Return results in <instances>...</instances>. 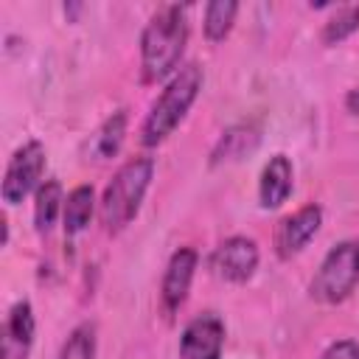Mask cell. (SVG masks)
<instances>
[{
	"instance_id": "9a60e30c",
	"label": "cell",
	"mask_w": 359,
	"mask_h": 359,
	"mask_svg": "<svg viewBox=\"0 0 359 359\" xmlns=\"http://www.w3.org/2000/svg\"><path fill=\"white\" fill-rule=\"evenodd\" d=\"M236 14H238V3L233 0H213L205 6V36L210 42H222L233 22H236Z\"/></svg>"
},
{
	"instance_id": "ac0fdd59",
	"label": "cell",
	"mask_w": 359,
	"mask_h": 359,
	"mask_svg": "<svg viewBox=\"0 0 359 359\" xmlns=\"http://www.w3.org/2000/svg\"><path fill=\"white\" fill-rule=\"evenodd\" d=\"M59 359H95V331L93 325H79L65 339Z\"/></svg>"
},
{
	"instance_id": "6da1fadb",
	"label": "cell",
	"mask_w": 359,
	"mask_h": 359,
	"mask_svg": "<svg viewBox=\"0 0 359 359\" xmlns=\"http://www.w3.org/2000/svg\"><path fill=\"white\" fill-rule=\"evenodd\" d=\"M188 42V20L182 6H163L140 36V67L143 81L157 84L177 70Z\"/></svg>"
},
{
	"instance_id": "5bb4252c",
	"label": "cell",
	"mask_w": 359,
	"mask_h": 359,
	"mask_svg": "<svg viewBox=\"0 0 359 359\" xmlns=\"http://www.w3.org/2000/svg\"><path fill=\"white\" fill-rule=\"evenodd\" d=\"M62 185L56 180H48L36 188V202H34V222L39 233H48L62 210Z\"/></svg>"
},
{
	"instance_id": "277c9868",
	"label": "cell",
	"mask_w": 359,
	"mask_h": 359,
	"mask_svg": "<svg viewBox=\"0 0 359 359\" xmlns=\"http://www.w3.org/2000/svg\"><path fill=\"white\" fill-rule=\"evenodd\" d=\"M359 283V238L339 241L323 258L309 292L320 303H342Z\"/></svg>"
},
{
	"instance_id": "44dd1931",
	"label": "cell",
	"mask_w": 359,
	"mask_h": 359,
	"mask_svg": "<svg viewBox=\"0 0 359 359\" xmlns=\"http://www.w3.org/2000/svg\"><path fill=\"white\" fill-rule=\"evenodd\" d=\"M79 11H81V6H76V3L73 6H65V14H70V17H76Z\"/></svg>"
},
{
	"instance_id": "d6986e66",
	"label": "cell",
	"mask_w": 359,
	"mask_h": 359,
	"mask_svg": "<svg viewBox=\"0 0 359 359\" xmlns=\"http://www.w3.org/2000/svg\"><path fill=\"white\" fill-rule=\"evenodd\" d=\"M323 359H359V342H353V339L331 342V345L325 348Z\"/></svg>"
},
{
	"instance_id": "2e32d148",
	"label": "cell",
	"mask_w": 359,
	"mask_h": 359,
	"mask_svg": "<svg viewBox=\"0 0 359 359\" xmlns=\"http://www.w3.org/2000/svg\"><path fill=\"white\" fill-rule=\"evenodd\" d=\"M123 135H126V112L118 109L115 115H109L104 121V126L98 129L95 135V154L101 160H109L121 151V143H123Z\"/></svg>"
},
{
	"instance_id": "9c48e42d",
	"label": "cell",
	"mask_w": 359,
	"mask_h": 359,
	"mask_svg": "<svg viewBox=\"0 0 359 359\" xmlns=\"http://www.w3.org/2000/svg\"><path fill=\"white\" fill-rule=\"evenodd\" d=\"M34 342V311L31 303L20 300L11 306L6 325H3V339H0V359H28Z\"/></svg>"
},
{
	"instance_id": "3957f363",
	"label": "cell",
	"mask_w": 359,
	"mask_h": 359,
	"mask_svg": "<svg viewBox=\"0 0 359 359\" xmlns=\"http://www.w3.org/2000/svg\"><path fill=\"white\" fill-rule=\"evenodd\" d=\"M202 90V67L199 65H185L160 93V98L151 104L143 129H140V143L143 146H157L163 143L185 118L191 104L196 101Z\"/></svg>"
},
{
	"instance_id": "8fae6325",
	"label": "cell",
	"mask_w": 359,
	"mask_h": 359,
	"mask_svg": "<svg viewBox=\"0 0 359 359\" xmlns=\"http://www.w3.org/2000/svg\"><path fill=\"white\" fill-rule=\"evenodd\" d=\"M292 185H294V168H292V160H289L286 154H275V157H269V163H266L264 171H261V185H258L261 208H266V210L280 208V205L289 199Z\"/></svg>"
},
{
	"instance_id": "5b68a950",
	"label": "cell",
	"mask_w": 359,
	"mask_h": 359,
	"mask_svg": "<svg viewBox=\"0 0 359 359\" xmlns=\"http://www.w3.org/2000/svg\"><path fill=\"white\" fill-rule=\"evenodd\" d=\"M45 171V149L39 140H28L25 146H20L14 151V157L6 165V177H3V202L17 205L22 202L42 180Z\"/></svg>"
},
{
	"instance_id": "ffe728a7",
	"label": "cell",
	"mask_w": 359,
	"mask_h": 359,
	"mask_svg": "<svg viewBox=\"0 0 359 359\" xmlns=\"http://www.w3.org/2000/svg\"><path fill=\"white\" fill-rule=\"evenodd\" d=\"M345 104H348V109H351V112H356V115H359V87L348 93V98H345Z\"/></svg>"
},
{
	"instance_id": "52a82bcc",
	"label": "cell",
	"mask_w": 359,
	"mask_h": 359,
	"mask_svg": "<svg viewBox=\"0 0 359 359\" xmlns=\"http://www.w3.org/2000/svg\"><path fill=\"white\" fill-rule=\"evenodd\" d=\"M224 323L216 314L194 317L180 339V359H222Z\"/></svg>"
},
{
	"instance_id": "ba28073f",
	"label": "cell",
	"mask_w": 359,
	"mask_h": 359,
	"mask_svg": "<svg viewBox=\"0 0 359 359\" xmlns=\"http://www.w3.org/2000/svg\"><path fill=\"white\" fill-rule=\"evenodd\" d=\"M320 224H323V210H320V205H306V208H300L297 213L286 216V219L278 224V230H275V252H278L280 258L297 255V252L317 236Z\"/></svg>"
},
{
	"instance_id": "e0dca14e",
	"label": "cell",
	"mask_w": 359,
	"mask_h": 359,
	"mask_svg": "<svg viewBox=\"0 0 359 359\" xmlns=\"http://www.w3.org/2000/svg\"><path fill=\"white\" fill-rule=\"evenodd\" d=\"M356 31H359V6H345L323 25L320 39H323V45H339Z\"/></svg>"
},
{
	"instance_id": "7a4b0ae2",
	"label": "cell",
	"mask_w": 359,
	"mask_h": 359,
	"mask_svg": "<svg viewBox=\"0 0 359 359\" xmlns=\"http://www.w3.org/2000/svg\"><path fill=\"white\" fill-rule=\"evenodd\" d=\"M154 174V160L151 157H135L129 163H123L112 182L104 188L98 213H101V224L107 233H118L123 230L140 210V202L149 191Z\"/></svg>"
},
{
	"instance_id": "8992f818",
	"label": "cell",
	"mask_w": 359,
	"mask_h": 359,
	"mask_svg": "<svg viewBox=\"0 0 359 359\" xmlns=\"http://www.w3.org/2000/svg\"><path fill=\"white\" fill-rule=\"evenodd\" d=\"M210 266L219 278H224L230 283H244L247 278H252V272L258 266V247L247 236H233L213 250Z\"/></svg>"
},
{
	"instance_id": "7c38bea8",
	"label": "cell",
	"mask_w": 359,
	"mask_h": 359,
	"mask_svg": "<svg viewBox=\"0 0 359 359\" xmlns=\"http://www.w3.org/2000/svg\"><path fill=\"white\" fill-rule=\"evenodd\" d=\"M93 208H95V194L90 185H79L67 194V202H65V233L67 236H79L87 224H90V216H93Z\"/></svg>"
},
{
	"instance_id": "4fadbf2b",
	"label": "cell",
	"mask_w": 359,
	"mask_h": 359,
	"mask_svg": "<svg viewBox=\"0 0 359 359\" xmlns=\"http://www.w3.org/2000/svg\"><path fill=\"white\" fill-rule=\"evenodd\" d=\"M255 146H258V132H255L252 126H230V129L219 137V143H216V149H213V163H222V160H241V157H247Z\"/></svg>"
},
{
	"instance_id": "30bf717a",
	"label": "cell",
	"mask_w": 359,
	"mask_h": 359,
	"mask_svg": "<svg viewBox=\"0 0 359 359\" xmlns=\"http://www.w3.org/2000/svg\"><path fill=\"white\" fill-rule=\"evenodd\" d=\"M196 250L191 247H180L168 266H165V275H163V303L168 311H177L185 297H188V289H191V280H194V272H196Z\"/></svg>"
}]
</instances>
